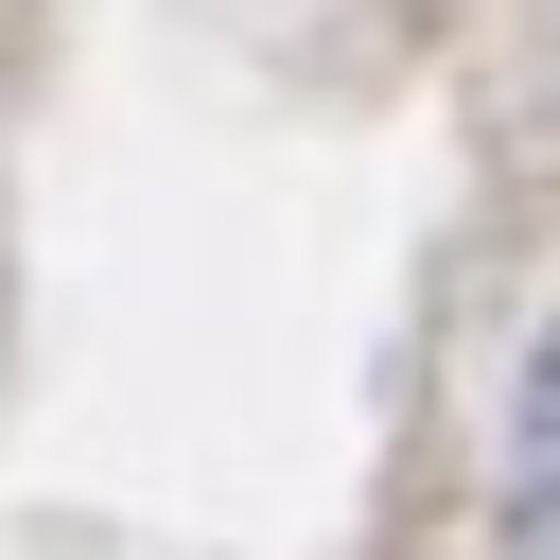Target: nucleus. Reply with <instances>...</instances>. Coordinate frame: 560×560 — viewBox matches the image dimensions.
Listing matches in <instances>:
<instances>
[{
	"mask_svg": "<svg viewBox=\"0 0 560 560\" xmlns=\"http://www.w3.org/2000/svg\"><path fill=\"white\" fill-rule=\"evenodd\" d=\"M508 560H560V350L525 368V420H508Z\"/></svg>",
	"mask_w": 560,
	"mask_h": 560,
	"instance_id": "f257e3e1",
	"label": "nucleus"
}]
</instances>
